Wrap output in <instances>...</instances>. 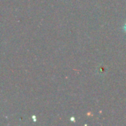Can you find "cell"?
I'll list each match as a JSON object with an SVG mask.
<instances>
[{
    "instance_id": "cell-1",
    "label": "cell",
    "mask_w": 126,
    "mask_h": 126,
    "mask_svg": "<svg viewBox=\"0 0 126 126\" xmlns=\"http://www.w3.org/2000/svg\"><path fill=\"white\" fill-rule=\"evenodd\" d=\"M124 29H125V30L126 31V25L124 26Z\"/></svg>"
}]
</instances>
